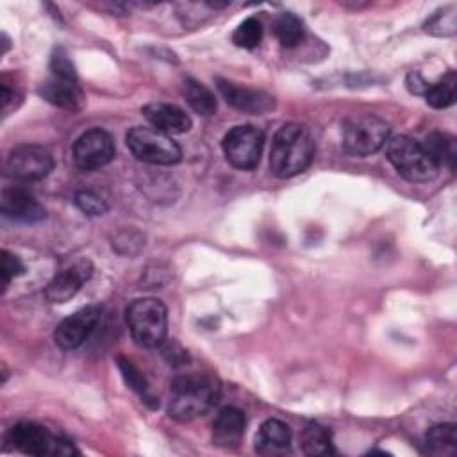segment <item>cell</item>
<instances>
[{
    "label": "cell",
    "mask_w": 457,
    "mask_h": 457,
    "mask_svg": "<svg viewBox=\"0 0 457 457\" xmlns=\"http://www.w3.org/2000/svg\"><path fill=\"white\" fill-rule=\"evenodd\" d=\"M314 152L316 143L311 130L300 123H286L273 136L270 170L280 179L295 177L309 168Z\"/></svg>",
    "instance_id": "6da1fadb"
},
{
    "label": "cell",
    "mask_w": 457,
    "mask_h": 457,
    "mask_svg": "<svg viewBox=\"0 0 457 457\" xmlns=\"http://www.w3.org/2000/svg\"><path fill=\"white\" fill-rule=\"evenodd\" d=\"M220 398V386L209 375H182L170 389L168 412L179 421L195 420L214 407Z\"/></svg>",
    "instance_id": "7a4b0ae2"
},
{
    "label": "cell",
    "mask_w": 457,
    "mask_h": 457,
    "mask_svg": "<svg viewBox=\"0 0 457 457\" xmlns=\"http://www.w3.org/2000/svg\"><path fill=\"white\" fill-rule=\"evenodd\" d=\"M132 339L143 348H157L166 339L168 311L157 298H136L125 311Z\"/></svg>",
    "instance_id": "3957f363"
},
{
    "label": "cell",
    "mask_w": 457,
    "mask_h": 457,
    "mask_svg": "<svg viewBox=\"0 0 457 457\" xmlns=\"http://www.w3.org/2000/svg\"><path fill=\"white\" fill-rule=\"evenodd\" d=\"M384 146L387 161L409 182H430L437 175V164L420 141L409 136H395Z\"/></svg>",
    "instance_id": "277c9868"
},
{
    "label": "cell",
    "mask_w": 457,
    "mask_h": 457,
    "mask_svg": "<svg viewBox=\"0 0 457 457\" xmlns=\"http://www.w3.org/2000/svg\"><path fill=\"white\" fill-rule=\"evenodd\" d=\"M387 139L389 125L375 114H353L341 125V145L350 155H371L378 152Z\"/></svg>",
    "instance_id": "5b68a950"
},
{
    "label": "cell",
    "mask_w": 457,
    "mask_h": 457,
    "mask_svg": "<svg viewBox=\"0 0 457 457\" xmlns=\"http://www.w3.org/2000/svg\"><path fill=\"white\" fill-rule=\"evenodd\" d=\"M125 139L129 150L143 162L170 166L182 159V150L177 141L154 127H134L127 132Z\"/></svg>",
    "instance_id": "8992f818"
},
{
    "label": "cell",
    "mask_w": 457,
    "mask_h": 457,
    "mask_svg": "<svg viewBox=\"0 0 457 457\" xmlns=\"http://www.w3.org/2000/svg\"><path fill=\"white\" fill-rule=\"evenodd\" d=\"M7 441L20 452L29 455H71L79 453V450L66 439L52 436L45 427L21 421L16 423L9 434Z\"/></svg>",
    "instance_id": "52a82bcc"
},
{
    "label": "cell",
    "mask_w": 457,
    "mask_h": 457,
    "mask_svg": "<svg viewBox=\"0 0 457 457\" xmlns=\"http://www.w3.org/2000/svg\"><path fill=\"white\" fill-rule=\"evenodd\" d=\"M264 134L253 125H237L223 137V154L237 170H252L259 164Z\"/></svg>",
    "instance_id": "ba28073f"
},
{
    "label": "cell",
    "mask_w": 457,
    "mask_h": 457,
    "mask_svg": "<svg viewBox=\"0 0 457 457\" xmlns=\"http://www.w3.org/2000/svg\"><path fill=\"white\" fill-rule=\"evenodd\" d=\"M114 154V141L102 129H91L73 143V161L80 170H98L111 162Z\"/></svg>",
    "instance_id": "9c48e42d"
},
{
    "label": "cell",
    "mask_w": 457,
    "mask_h": 457,
    "mask_svg": "<svg viewBox=\"0 0 457 457\" xmlns=\"http://www.w3.org/2000/svg\"><path fill=\"white\" fill-rule=\"evenodd\" d=\"M52 170V154L37 145L18 146L7 157V171L20 180H41Z\"/></svg>",
    "instance_id": "30bf717a"
},
{
    "label": "cell",
    "mask_w": 457,
    "mask_h": 457,
    "mask_svg": "<svg viewBox=\"0 0 457 457\" xmlns=\"http://www.w3.org/2000/svg\"><path fill=\"white\" fill-rule=\"evenodd\" d=\"M100 314H102V309L98 305H87L79 309L71 316L64 318L54 332V339L57 346L64 350H73L80 346L95 330L100 320Z\"/></svg>",
    "instance_id": "8fae6325"
},
{
    "label": "cell",
    "mask_w": 457,
    "mask_h": 457,
    "mask_svg": "<svg viewBox=\"0 0 457 457\" xmlns=\"http://www.w3.org/2000/svg\"><path fill=\"white\" fill-rule=\"evenodd\" d=\"M93 275V266L89 261H75L57 271L52 280L45 287V296L54 303H62L73 298L84 282H87Z\"/></svg>",
    "instance_id": "7c38bea8"
},
{
    "label": "cell",
    "mask_w": 457,
    "mask_h": 457,
    "mask_svg": "<svg viewBox=\"0 0 457 457\" xmlns=\"http://www.w3.org/2000/svg\"><path fill=\"white\" fill-rule=\"evenodd\" d=\"M0 207L7 218L16 221L34 223L45 218L43 205L36 200V196L30 191L23 187H5L2 191Z\"/></svg>",
    "instance_id": "4fadbf2b"
},
{
    "label": "cell",
    "mask_w": 457,
    "mask_h": 457,
    "mask_svg": "<svg viewBox=\"0 0 457 457\" xmlns=\"http://www.w3.org/2000/svg\"><path fill=\"white\" fill-rule=\"evenodd\" d=\"M216 84H218L221 96L227 100V104H230L232 107H236L239 111L264 112L273 107V98L261 89H252V87H246L241 84L223 80V79H218Z\"/></svg>",
    "instance_id": "5bb4252c"
},
{
    "label": "cell",
    "mask_w": 457,
    "mask_h": 457,
    "mask_svg": "<svg viewBox=\"0 0 457 457\" xmlns=\"http://www.w3.org/2000/svg\"><path fill=\"white\" fill-rule=\"evenodd\" d=\"M141 112L152 123L154 129L164 134H184L191 129V118L177 105L164 102L146 104Z\"/></svg>",
    "instance_id": "9a60e30c"
},
{
    "label": "cell",
    "mask_w": 457,
    "mask_h": 457,
    "mask_svg": "<svg viewBox=\"0 0 457 457\" xmlns=\"http://www.w3.org/2000/svg\"><path fill=\"white\" fill-rule=\"evenodd\" d=\"M246 420L236 407H225L212 421V443L220 448H234L245 436Z\"/></svg>",
    "instance_id": "2e32d148"
},
{
    "label": "cell",
    "mask_w": 457,
    "mask_h": 457,
    "mask_svg": "<svg viewBox=\"0 0 457 457\" xmlns=\"http://www.w3.org/2000/svg\"><path fill=\"white\" fill-rule=\"evenodd\" d=\"M291 430L280 420H266L255 436V452L261 455H282L289 452Z\"/></svg>",
    "instance_id": "e0dca14e"
},
{
    "label": "cell",
    "mask_w": 457,
    "mask_h": 457,
    "mask_svg": "<svg viewBox=\"0 0 457 457\" xmlns=\"http://www.w3.org/2000/svg\"><path fill=\"white\" fill-rule=\"evenodd\" d=\"M39 95L50 104L64 109H71V111L79 109L82 104V91L77 80L62 79L55 75H50V79L41 84Z\"/></svg>",
    "instance_id": "ac0fdd59"
},
{
    "label": "cell",
    "mask_w": 457,
    "mask_h": 457,
    "mask_svg": "<svg viewBox=\"0 0 457 457\" xmlns=\"http://www.w3.org/2000/svg\"><path fill=\"white\" fill-rule=\"evenodd\" d=\"M421 145L427 150V154L432 157V161L437 164V168H441V166H445L448 170L455 168L457 146H455V139L450 134L434 130L425 136Z\"/></svg>",
    "instance_id": "d6986e66"
},
{
    "label": "cell",
    "mask_w": 457,
    "mask_h": 457,
    "mask_svg": "<svg viewBox=\"0 0 457 457\" xmlns=\"http://www.w3.org/2000/svg\"><path fill=\"white\" fill-rule=\"evenodd\" d=\"M425 452L432 455H453L457 452V427L453 423L432 427L425 436Z\"/></svg>",
    "instance_id": "ffe728a7"
},
{
    "label": "cell",
    "mask_w": 457,
    "mask_h": 457,
    "mask_svg": "<svg viewBox=\"0 0 457 457\" xmlns=\"http://www.w3.org/2000/svg\"><path fill=\"white\" fill-rule=\"evenodd\" d=\"M182 95L186 102L202 116H212L216 112V98L211 89L195 79H186L182 82Z\"/></svg>",
    "instance_id": "44dd1931"
},
{
    "label": "cell",
    "mask_w": 457,
    "mask_h": 457,
    "mask_svg": "<svg viewBox=\"0 0 457 457\" xmlns=\"http://www.w3.org/2000/svg\"><path fill=\"white\" fill-rule=\"evenodd\" d=\"M302 448L307 455H328L334 452L330 430L320 423H309L302 432Z\"/></svg>",
    "instance_id": "7402d4cb"
},
{
    "label": "cell",
    "mask_w": 457,
    "mask_h": 457,
    "mask_svg": "<svg viewBox=\"0 0 457 457\" xmlns=\"http://www.w3.org/2000/svg\"><path fill=\"white\" fill-rule=\"evenodd\" d=\"M273 32L282 46H296L303 39V23L291 12H280L273 21Z\"/></svg>",
    "instance_id": "603a6c76"
},
{
    "label": "cell",
    "mask_w": 457,
    "mask_h": 457,
    "mask_svg": "<svg viewBox=\"0 0 457 457\" xmlns=\"http://www.w3.org/2000/svg\"><path fill=\"white\" fill-rule=\"evenodd\" d=\"M455 75L448 73L446 77H443L441 80L428 84L427 91H425V100L430 107L434 109H446L455 102Z\"/></svg>",
    "instance_id": "cb8c5ba5"
},
{
    "label": "cell",
    "mask_w": 457,
    "mask_h": 457,
    "mask_svg": "<svg viewBox=\"0 0 457 457\" xmlns=\"http://www.w3.org/2000/svg\"><path fill=\"white\" fill-rule=\"evenodd\" d=\"M425 30L432 36H453L457 30V9L455 5H448L434 12L427 21H425Z\"/></svg>",
    "instance_id": "d4e9b609"
},
{
    "label": "cell",
    "mask_w": 457,
    "mask_h": 457,
    "mask_svg": "<svg viewBox=\"0 0 457 457\" xmlns=\"http://www.w3.org/2000/svg\"><path fill=\"white\" fill-rule=\"evenodd\" d=\"M261 39H262V25L255 18H246L245 21H241L232 34L234 45L246 50L255 48L261 43Z\"/></svg>",
    "instance_id": "484cf974"
},
{
    "label": "cell",
    "mask_w": 457,
    "mask_h": 457,
    "mask_svg": "<svg viewBox=\"0 0 457 457\" xmlns=\"http://www.w3.org/2000/svg\"><path fill=\"white\" fill-rule=\"evenodd\" d=\"M118 366H120V371H121V375L125 377L127 384H129L134 391H137V393L145 398V402L152 400V398L148 396V386H146V380H145V378L141 377V373L134 368V364H132L130 361H127V359L120 357V359H118Z\"/></svg>",
    "instance_id": "4316f807"
},
{
    "label": "cell",
    "mask_w": 457,
    "mask_h": 457,
    "mask_svg": "<svg viewBox=\"0 0 457 457\" xmlns=\"http://www.w3.org/2000/svg\"><path fill=\"white\" fill-rule=\"evenodd\" d=\"M75 204L77 207L89 214V216H102L107 211V204L105 200H102L96 193L93 191H79L75 195Z\"/></svg>",
    "instance_id": "83f0119b"
},
{
    "label": "cell",
    "mask_w": 457,
    "mask_h": 457,
    "mask_svg": "<svg viewBox=\"0 0 457 457\" xmlns=\"http://www.w3.org/2000/svg\"><path fill=\"white\" fill-rule=\"evenodd\" d=\"M25 271V266L23 262L20 261L18 255L4 250L2 252V282H4V287L18 275H21Z\"/></svg>",
    "instance_id": "f1b7e54d"
},
{
    "label": "cell",
    "mask_w": 457,
    "mask_h": 457,
    "mask_svg": "<svg viewBox=\"0 0 457 457\" xmlns=\"http://www.w3.org/2000/svg\"><path fill=\"white\" fill-rule=\"evenodd\" d=\"M405 84H407V89H409L411 93H414V95H425V91H427V87H428V82H427L418 71H411V73L407 75Z\"/></svg>",
    "instance_id": "f546056e"
}]
</instances>
